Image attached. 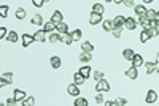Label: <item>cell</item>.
I'll use <instances>...</instances> for the list:
<instances>
[{
  "mask_svg": "<svg viewBox=\"0 0 159 106\" xmlns=\"http://www.w3.org/2000/svg\"><path fill=\"white\" fill-rule=\"evenodd\" d=\"M85 81H86V78H85V76H83L80 71L73 74V82L77 84V85H83V84H85Z\"/></svg>",
  "mask_w": 159,
  "mask_h": 106,
  "instance_id": "9",
  "label": "cell"
},
{
  "mask_svg": "<svg viewBox=\"0 0 159 106\" xmlns=\"http://www.w3.org/2000/svg\"><path fill=\"white\" fill-rule=\"evenodd\" d=\"M156 71L159 73V63H157V62H156Z\"/></svg>",
  "mask_w": 159,
  "mask_h": 106,
  "instance_id": "52",
  "label": "cell"
},
{
  "mask_svg": "<svg viewBox=\"0 0 159 106\" xmlns=\"http://www.w3.org/2000/svg\"><path fill=\"white\" fill-rule=\"evenodd\" d=\"M61 43H64V44H72L73 43V38H72V35L67 32V33H64L62 35V40H61Z\"/></svg>",
  "mask_w": 159,
  "mask_h": 106,
  "instance_id": "26",
  "label": "cell"
},
{
  "mask_svg": "<svg viewBox=\"0 0 159 106\" xmlns=\"http://www.w3.org/2000/svg\"><path fill=\"white\" fill-rule=\"evenodd\" d=\"M145 71H146V74H153L156 71V62H146L145 63Z\"/></svg>",
  "mask_w": 159,
  "mask_h": 106,
  "instance_id": "13",
  "label": "cell"
},
{
  "mask_svg": "<svg viewBox=\"0 0 159 106\" xmlns=\"http://www.w3.org/2000/svg\"><path fill=\"white\" fill-rule=\"evenodd\" d=\"M96 103H97V104H102V103H105L104 97H102V92H99V93L96 95Z\"/></svg>",
  "mask_w": 159,
  "mask_h": 106,
  "instance_id": "42",
  "label": "cell"
},
{
  "mask_svg": "<svg viewBox=\"0 0 159 106\" xmlns=\"http://www.w3.org/2000/svg\"><path fill=\"white\" fill-rule=\"evenodd\" d=\"M34 41H35L34 35H29V33H24V35H22V46H24V47H29Z\"/></svg>",
  "mask_w": 159,
  "mask_h": 106,
  "instance_id": "5",
  "label": "cell"
},
{
  "mask_svg": "<svg viewBox=\"0 0 159 106\" xmlns=\"http://www.w3.org/2000/svg\"><path fill=\"white\" fill-rule=\"evenodd\" d=\"M124 22H126V17H123V16H116L113 19L115 27H124Z\"/></svg>",
  "mask_w": 159,
  "mask_h": 106,
  "instance_id": "23",
  "label": "cell"
},
{
  "mask_svg": "<svg viewBox=\"0 0 159 106\" xmlns=\"http://www.w3.org/2000/svg\"><path fill=\"white\" fill-rule=\"evenodd\" d=\"M134 11H135V14L140 17V16H146V8L143 6V5H137L135 8H134Z\"/></svg>",
  "mask_w": 159,
  "mask_h": 106,
  "instance_id": "20",
  "label": "cell"
},
{
  "mask_svg": "<svg viewBox=\"0 0 159 106\" xmlns=\"http://www.w3.org/2000/svg\"><path fill=\"white\" fill-rule=\"evenodd\" d=\"M105 2H113V0H105Z\"/></svg>",
  "mask_w": 159,
  "mask_h": 106,
  "instance_id": "54",
  "label": "cell"
},
{
  "mask_svg": "<svg viewBox=\"0 0 159 106\" xmlns=\"http://www.w3.org/2000/svg\"><path fill=\"white\" fill-rule=\"evenodd\" d=\"M80 73H81L83 76H85V78H89V76H91V66H89V65H85V66H81Z\"/></svg>",
  "mask_w": 159,
  "mask_h": 106,
  "instance_id": "31",
  "label": "cell"
},
{
  "mask_svg": "<svg viewBox=\"0 0 159 106\" xmlns=\"http://www.w3.org/2000/svg\"><path fill=\"white\" fill-rule=\"evenodd\" d=\"M0 38H6V28L3 25L0 27Z\"/></svg>",
  "mask_w": 159,
  "mask_h": 106,
  "instance_id": "44",
  "label": "cell"
},
{
  "mask_svg": "<svg viewBox=\"0 0 159 106\" xmlns=\"http://www.w3.org/2000/svg\"><path fill=\"white\" fill-rule=\"evenodd\" d=\"M124 5H126L127 8H132V6H134V0H124Z\"/></svg>",
  "mask_w": 159,
  "mask_h": 106,
  "instance_id": "45",
  "label": "cell"
},
{
  "mask_svg": "<svg viewBox=\"0 0 159 106\" xmlns=\"http://www.w3.org/2000/svg\"><path fill=\"white\" fill-rule=\"evenodd\" d=\"M62 13L61 11H58V9H56V11L53 13V16H51V21L54 22V24H59V22H62Z\"/></svg>",
  "mask_w": 159,
  "mask_h": 106,
  "instance_id": "16",
  "label": "cell"
},
{
  "mask_svg": "<svg viewBox=\"0 0 159 106\" xmlns=\"http://www.w3.org/2000/svg\"><path fill=\"white\" fill-rule=\"evenodd\" d=\"M13 97H14L18 101H22V100L26 98V92H24V90H19V89H16L14 93H13Z\"/></svg>",
  "mask_w": 159,
  "mask_h": 106,
  "instance_id": "22",
  "label": "cell"
},
{
  "mask_svg": "<svg viewBox=\"0 0 159 106\" xmlns=\"http://www.w3.org/2000/svg\"><path fill=\"white\" fill-rule=\"evenodd\" d=\"M2 78H3L8 84H11V82H13V73H10V71H8V73H3Z\"/></svg>",
  "mask_w": 159,
  "mask_h": 106,
  "instance_id": "36",
  "label": "cell"
},
{
  "mask_svg": "<svg viewBox=\"0 0 159 106\" xmlns=\"http://www.w3.org/2000/svg\"><path fill=\"white\" fill-rule=\"evenodd\" d=\"M102 24H104L102 27H104V30H105V32H111V30H113V27H115L113 21H104Z\"/></svg>",
  "mask_w": 159,
  "mask_h": 106,
  "instance_id": "29",
  "label": "cell"
},
{
  "mask_svg": "<svg viewBox=\"0 0 159 106\" xmlns=\"http://www.w3.org/2000/svg\"><path fill=\"white\" fill-rule=\"evenodd\" d=\"M156 100H157V93L154 90H148L146 92V97H145V101L148 104H153V103H156Z\"/></svg>",
  "mask_w": 159,
  "mask_h": 106,
  "instance_id": "2",
  "label": "cell"
},
{
  "mask_svg": "<svg viewBox=\"0 0 159 106\" xmlns=\"http://www.w3.org/2000/svg\"><path fill=\"white\" fill-rule=\"evenodd\" d=\"M32 3H34V6H37V8H42V6L45 5V0H32Z\"/></svg>",
  "mask_w": 159,
  "mask_h": 106,
  "instance_id": "43",
  "label": "cell"
},
{
  "mask_svg": "<svg viewBox=\"0 0 159 106\" xmlns=\"http://www.w3.org/2000/svg\"><path fill=\"white\" fill-rule=\"evenodd\" d=\"M156 62H157V63H159V52H157V54H156Z\"/></svg>",
  "mask_w": 159,
  "mask_h": 106,
  "instance_id": "53",
  "label": "cell"
},
{
  "mask_svg": "<svg viewBox=\"0 0 159 106\" xmlns=\"http://www.w3.org/2000/svg\"><path fill=\"white\" fill-rule=\"evenodd\" d=\"M134 55H135L134 49H124V51H123V57H124L126 60H132Z\"/></svg>",
  "mask_w": 159,
  "mask_h": 106,
  "instance_id": "25",
  "label": "cell"
},
{
  "mask_svg": "<svg viewBox=\"0 0 159 106\" xmlns=\"http://www.w3.org/2000/svg\"><path fill=\"white\" fill-rule=\"evenodd\" d=\"M156 27H157V28H159V17H157V19H156Z\"/></svg>",
  "mask_w": 159,
  "mask_h": 106,
  "instance_id": "51",
  "label": "cell"
},
{
  "mask_svg": "<svg viewBox=\"0 0 159 106\" xmlns=\"http://www.w3.org/2000/svg\"><path fill=\"white\" fill-rule=\"evenodd\" d=\"M113 103H115V104H118V106H124V104H127V100H126V98H121V97H119V98H116Z\"/></svg>",
  "mask_w": 159,
  "mask_h": 106,
  "instance_id": "40",
  "label": "cell"
},
{
  "mask_svg": "<svg viewBox=\"0 0 159 106\" xmlns=\"http://www.w3.org/2000/svg\"><path fill=\"white\" fill-rule=\"evenodd\" d=\"M6 84H8V82H6V81H5L3 78H2V79H0V87H5V85H6Z\"/></svg>",
  "mask_w": 159,
  "mask_h": 106,
  "instance_id": "47",
  "label": "cell"
},
{
  "mask_svg": "<svg viewBox=\"0 0 159 106\" xmlns=\"http://www.w3.org/2000/svg\"><path fill=\"white\" fill-rule=\"evenodd\" d=\"M24 17H26V9H24V8H18V9H16V19L22 21Z\"/></svg>",
  "mask_w": 159,
  "mask_h": 106,
  "instance_id": "33",
  "label": "cell"
},
{
  "mask_svg": "<svg viewBox=\"0 0 159 106\" xmlns=\"http://www.w3.org/2000/svg\"><path fill=\"white\" fill-rule=\"evenodd\" d=\"M6 40L10 41V43H16L18 40H19V36H18V33H16V32H10V33L6 35Z\"/></svg>",
  "mask_w": 159,
  "mask_h": 106,
  "instance_id": "30",
  "label": "cell"
},
{
  "mask_svg": "<svg viewBox=\"0 0 159 106\" xmlns=\"http://www.w3.org/2000/svg\"><path fill=\"white\" fill-rule=\"evenodd\" d=\"M30 24L32 25H43V17H42V14H34L32 16V19H30Z\"/></svg>",
  "mask_w": 159,
  "mask_h": 106,
  "instance_id": "11",
  "label": "cell"
},
{
  "mask_svg": "<svg viewBox=\"0 0 159 106\" xmlns=\"http://www.w3.org/2000/svg\"><path fill=\"white\" fill-rule=\"evenodd\" d=\"M45 2H50V0H45Z\"/></svg>",
  "mask_w": 159,
  "mask_h": 106,
  "instance_id": "56",
  "label": "cell"
},
{
  "mask_svg": "<svg viewBox=\"0 0 159 106\" xmlns=\"http://www.w3.org/2000/svg\"><path fill=\"white\" fill-rule=\"evenodd\" d=\"M146 17L149 21H156L157 19V11L156 9H146Z\"/></svg>",
  "mask_w": 159,
  "mask_h": 106,
  "instance_id": "28",
  "label": "cell"
},
{
  "mask_svg": "<svg viewBox=\"0 0 159 106\" xmlns=\"http://www.w3.org/2000/svg\"><path fill=\"white\" fill-rule=\"evenodd\" d=\"M67 92H69V95H72V97H78V95H80V89H78V85L75 82L70 84L67 87Z\"/></svg>",
  "mask_w": 159,
  "mask_h": 106,
  "instance_id": "8",
  "label": "cell"
},
{
  "mask_svg": "<svg viewBox=\"0 0 159 106\" xmlns=\"http://www.w3.org/2000/svg\"><path fill=\"white\" fill-rule=\"evenodd\" d=\"M138 24L142 25V27L145 28V30H146V28H149V27H151V21H149V19H148L146 16H140V19H138Z\"/></svg>",
  "mask_w": 159,
  "mask_h": 106,
  "instance_id": "10",
  "label": "cell"
},
{
  "mask_svg": "<svg viewBox=\"0 0 159 106\" xmlns=\"http://www.w3.org/2000/svg\"><path fill=\"white\" fill-rule=\"evenodd\" d=\"M34 38H35V41L43 43V41L46 40V32H45V30H38V32H35V33H34Z\"/></svg>",
  "mask_w": 159,
  "mask_h": 106,
  "instance_id": "14",
  "label": "cell"
},
{
  "mask_svg": "<svg viewBox=\"0 0 159 106\" xmlns=\"http://www.w3.org/2000/svg\"><path fill=\"white\" fill-rule=\"evenodd\" d=\"M22 104H24V106H34V104H35V98H34V97L24 98V100H22Z\"/></svg>",
  "mask_w": 159,
  "mask_h": 106,
  "instance_id": "37",
  "label": "cell"
},
{
  "mask_svg": "<svg viewBox=\"0 0 159 106\" xmlns=\"http://www.w3.org/2000/svg\"><path fill=\"white\" fill-rule=\"evenodd\" d=\"M8 9H10V8H8V5H2V6H0V16L6 17L8 16Z\"/></svg>",
  "mask_w": 159,
  "mask_h": 106,
  "instance_id": "39",
  "label": "cell"
},
{
  "mask_svg": "<svg viewBox=\"0 0 159 106\" xmlns=\"http://www.w3.org/2000/svg\"><path fill=\"white\" fill-rule=\"evenodd\" d=\"M54 28H56V24L53 21H48V22H45L43 24V30L48 33V32H54Z\"/></svg>",
  "mask_w": 159,
  "mask_h": 106,
  "instance_id": "21",
  "label": "cell"
},
{
  "mask_svg": "<svg viewBox=\"0 0 159 106\" xmlns=\"http://www.w3.org/2000/svg\"><path fill=\"white\" fill-rule=\"evenodd\" d=\"M92 11L99 13V14H104L105 8H104V5H102V3H94V5H92Z\"/></svg>",
  "mask_w": 159,
  "mask_h": 106,
  "instance_id": "27",
  "label": "cell"
},
{
  "mask_svg": "<svg viewBox=\"0 0 159 106\" xmlns=\"http://www.w3.org/2000/svg\"><path fill=\"white\" fill-rule=\"evenodd\" d=\"M50 63H51V66H53V68H59V66L62 65V62H61V57H58V55H53V57H51V60H50Z\"/></svg>",
  "mask_w": 159,
  "mask_h": 106,
  "instance_id": "18",
  "label": "cell"
},
{
  "mask_svg": "<svg viewBox=\"0 0 159 106\" xmlns=\"http://www.w3.org/2000/svg\"><path fill=\"white\" fill-rule=\"evenodd\" d=\"M146 32H148L149 38H156V36L159 35V28H157V27H154V25H151L149 28H146Z\"/></svg>",
  "mask_w": 159,
  "mask_h": 106,
  "instance_id": "24",
  "label": "cell"
},
{
  "mask_svg": "<svg viewBox=\"0 0 159 106\" xmlns=\"http://www.w3.org/2000/svg\"><path fill=\"white\" fill-rule=\"evenodd\" d=\"M104 104H105V106H113V104H115V103H113V101H105V103H104Z\"/></svg>",
  "mask_w": 159,
  "mask_h": 106,
  "instance_id": "49",
  "label": "cell"
},
{
  "mask_svg": "<svg viewBox=\"0 0 159 106\" xmlns=\"http://www.w3.org/2000/svg\"><path fill=\"white\" fill-rule=\"evenodd\" d=\"M157 17H159V11H157Z\"/></svg>",
  "mask_w": 159,
  "mask_h": 106,
  "instance_id": "55",
  "label": "cell"
},
{
  "mask_svg": "<svg viewBox=\"0 0 159 106\" xmlns=\"http://www.w3.org/2000/svg\"><path fill=\"white\" fill-rule=\"evenodd\" d=\"M137 21H135V19L134 17H126V22H124V27L127 28V30H135V28H137Z\"/></svg>",
  "mask_w": 159,
  "mask_h": 106,
  "instance_id": "3",
  "label": "cell"
},
{
  "mask_svg": "<svg viewBox=\"0 0 159 106\" xmlns=\"http://www.w3.org/2000/svg\"><path fill=\"white\" fill-rule=\"evenodd\" d=\"M148 40H149V35H148V32L143 28V32L140 33V43H146Z\"/></svg>",
  "mask_w": 159,
  "mask_h": 106,
  "instance_id": "35",
  "label": "cell"
},
{
  "mask_svg": "<svg viewBox=\"0 0 159 106\" xmlns=\"http://www.w3.org/2000/svg\"><path fill=\"white\" fill-rule=\"evenodd\" d=\"M130 62H132V65H134V66H137V68H138V66H142V65L145 63V62H143V57L140 55V54H135V55H134V59L130 60Z\"/></svg>",
  "mask_w": 159,
  "mask_h": 106,
  "instance_id": "12",
  "label": "cell"
},
{
  "mask_svg": "<svg viewBox=\"0 0 159 106\" xmlns=\"http://www.w3.org/2000/svg\"><path fill=\"white\" fill-rule=\"evenodd\" d=\"M96 90H97V92H108V90H110L108 81H105V79L97 81V82H96Z\"/></svg>",
  "mask_w": 159,
  "mask_h": 106,
  "instance_id": "1",
  "label": "cell"
},
{
  "mask_svg": "<svg viewBox=\"0 0 159 106\" xmlns=\"http://www.w3.org/2000/svg\"><path fill=\"white\" fill-rule=\"evenodd\" d=\"M91 60H92V54H91V52L83 51V52L80 54V62H81V63H89Z\"/></svg>",
  "mask_w": 159,
  "mask_h": 106,
  "instance_id": "6",
  "label": "cell"
},
{
  "mask_svg": "<svg viewBox=\"0 0 159 106\" xmlns=\"http://www.w3.org/2000/svg\"><path fill=\"white\" fill-rule=\"evenodd\" d=\"M99 22H102V14L92 11L91 16H89V24H91V25H96V24H99Z\"/></svg>",
  "mask_w": 159,
  "mask_h": 106,
  "instance_id": "4",
  "label": "cell"
},
{
  "mask_svg": "<svg viewBox=\"0 0 159 106\" xmlns=\"http://www.w3.org/2000/svg\"><path fill=\"white\" fill-rule=\"evenodd\" d=\"M62 40V35L58 32V33H54V32H51V35L48 36V41L50 43H59Z\"/></svg>",
  "mask_w": 159,
  "mask_h": 106,
  "instance_id": "15",
  "label": "cell"
},
{
  "mask_svg": "<svg viewBox=\"0 0 159 106\" xmlns=\"http://www.w3.org/2000/svg\"><path fill=\"white\" fill-rule=\"evenodd\" d=\"M16 103H18V100H16L14 97H13V98H8V100H6V104H16Z\"/></svg>",
  "mask_w": 159,
  "mask_h": 106,
  "instance_id": "46",
  "label": "cell"
},
{
  "mask_svg": "<svg viewBox=\"0 0 159 106\" xmlns=\"http://www.w3.org/2000/svg\"><path fill=\"white\" fill-rule=\"evenodd\" d=\"M123 28H124V27H113V30H111L113 36H115V38H121V33H123Z\"/></svg>",
  "mask_w": 159,
  "mask_h": 106,
  "instance_id": "34",
  "label": "cell"
},
{
  "mask_svg": "<svg viewBox=\"0 0 159 106\" xmlns=\"http://www.w3.org/2000/svg\"><path fill=\"white\" fill-rule=\"evenodd\" d=\"M92 78H94V81L97 82V81H100V79H104V73H102V71H96Z\"/></svg>",
  "mask_w": 159,
  "mask_h": 106,
  "instance_id": "41",
  "label": "cell"
},
{
  "mask_svg": "<svg viewBox=\"0 0 159 106\" xmlns=\"http://www.w3.org/2000/svg\"><path fill=\"white\" fill-rule=\"evenodd\" d=\"M126 76H127V78L129 79H137L138 78V71H137V66H130V68L126 71Z\"/></svg>",
  "mask_w": 159,
  "mask_h": 106,
  "instance_id": "7",
  "label": "cell"
},
{
  "mask_svg": "<svg viewBox=\"0 0 159 106\" xmlns=\"http://www.w3.org/2000/svg\"><path fill=\"white\" fill-rule=\"evenodd\" d=\"M70 35H72V38H73V41H80L81 38H83V32L80 30V28H75L73 32H70Z\"/></svg>",
  "mask_w": 159,
  "mask_h": 106,
  "instance_id": "19",
  "label": "cell"
},
{
  "mask_svg": "<svg viewBox=\"0 0 159 106\" xmlns=\"http://www.w3.org/2000/svg\"><path fill=\"white\" fill-rule=\"evenodd\" d=\"M73 104L75 106H88V100L86 98H77Z\"/></svg>",
  "mask_w": 159,
  "mask_h": 106,
  "instance_id": "38",
  "label": "cell"
},
{
  "mask_svg": "<svg viewBox=\"0 0 159 106\" xmlns=\"http://www.w3.org/2000/svg\"><path fill=\"white\" fill-rule=\"evenodd\" d=\"M145 3H151V2H154V0H143Z\"/></svg>",
  "mask_w": 159,
  "mask_h": 106,
  "instance_id": "50",
  "label": "cell"
},
{
  "mask_svg": "<svg viewBox=\"0 0 159 106\" xmlns=\"http://www.w3.org/2000/svg\"><path fill=\"white\" fill-rule=\"evenodd\" d=\"M81 51H88V52H91V51H94V46H92L89 41H85L81 44Z\"/></svg>",
  "mask_w": 159,
  "mask_h": 106,
  "instance_id": "32",
  "label": "cell"
},
{
  "mask_svg": "<svg viewBox=\"0 0 159 106\" xmlns=\"http://www.w3.org/2000/svg\"><path fill=\"white\" fill-rule=\"evenodd\" d=\"M113 2H115L116 5H121V3H124V0H113Z\"/></svg>",
  "mask_w": 159,
  "mask_h": 106,
  "instance_id": "48",
  "label": "cell"
},
{
  "mask_svg": "<svg viewBox=\"0 0 159 106\" xmlns=\"http://www.w3.org/2000/svg\"><path fill=\"white\" fill-rule=\"evenodd\" d=\"M56 28H58V32H59L61 35H64V33H67V32H69V25L65 24V22H59V24H56Z\"/></svg>",
  "mask_w": 159,
  "mask_h": 106,
  "instance_id": "17",
  "label": "cell"
}]
</instances>
